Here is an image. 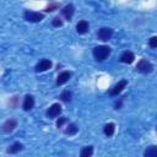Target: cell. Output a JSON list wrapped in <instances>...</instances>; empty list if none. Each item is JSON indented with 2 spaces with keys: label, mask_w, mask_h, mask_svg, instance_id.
Wrapping results in <instances>:
<instances>
[{
  "label": "cell",
  "mask_w": 157,
  "mask_h": 157,
  "mask_svg": "<svg viewBox=\"0 0 157 157\" xmlns=\"http://www.w3.org/2000/svg\"><path fill=\"white\" fill-rule=\"evenodd\" d=\"M60 113H61V107H60L59 103H54V104L50 105V108L47 110V115H48L49 118H55V117H58Z\"/></svg>",
  "instance_id": "cell-6"
},
{
  "label": "cell",
  "mask_w": 157,
  "mask_h": 157,
  "mask_svg": "<svg viewBox=\"0 0 157 157\" xmlns=\"http://www.w3.org/2000/svg\"><path fill=\"white\" fill-rule=\"evenodd\" d=\"M126 85H128V81H126V80H123V81L118 82V83L114 86V88L110 91V94H112V96H117V94H119V93L125 88Z\"/></svg>",
  "instance_id": "cell-8"
},
{
  "label": "cell",
  "mask_w": 157,
  "mask_h": 157,
  "mask_svg": "<svg viewBox=\"0 0 157 157\" xmlns=\"http://www.w3.org/2000/svg\"><path fill=\"white\" fill-rule=\"evenodd\" d=\"M61 25H63V21H61L59 17H55V18L53 20V26L59 27V26H61Z\"/></svg>",
  "instance_id": "cell-23"
},
{
  "label": "cell",
  "mask_w": 157,
  "mask_h": 157,
  "mask_svg": "<svg viewBox=\"0 0 157 157\" xmlns=\"http://www.w3.org/2000/svg\"><path fill=\"white\" fill-rule=\"evenodd\" d=\"M60 98H61V101H64V102H69V101L71 99V92L64 91V92L60 94Z\"/></svg>",
  "instance_id": "cell-19"
},
{
  "label": "cell",
  "mask_w": 157,
  "mask_h": 157,
  "mask_svg": "<svg viewBox=\"0 0 157 157\" xmlns=\"http://www.w3.org/2000/svg\"><path fill=\"white\" fill-rule=\"evenodd\" d=\"M76 31H77V33H80V34H85L86 32H88V22L85 21V20L80 21V22L76 25Z\"/></svg>",
  "instance_id": "cell-13"
},
{
  "label": "cell",
  "mask_w": 157,
  "mask_h": 157,
  "mask_svg": "<svg viewBox=\"0 0 157 157\" xmlns=\"http://www.w3.org/2000/svg\"><path fill=\"white\" fill-rule=\"evenodd\" d=\"M148 44L151 48H157V37H151L148 40Z\"/></svg>",
  "instance_id": "cell-20"
},
{
  "label": "cell",
  "mask_w": 157,
  "mask_h": 157,
  "mask_svg": "<svg viewBox=\"0 0 157 157\" xmlns=\"http://www.w3.org/2000/svg\"><path fill=\"white\" fill-rule=\"evenodd\" d=\"M136 70H137L139 72H142V74H148V72H151V71L153 70V66H152V64H151L150 61H147L146 59H141V60L137 63V65H136Z\"/></svg>",
  "instance_id": "cell-2"
},
{
  "label": "cell",
  "mask_w": 157,
  "mask_h": 157,
  "mask_svg": "<svg viewBox=\"0 0 157 157\" xmlns=\"http://www.w3.org/2000/svg\"><path fill=\"white\" fill-rule=\"evenodd\" d=\"M33 105H34V99H33V97L29 96V94H27V96L25 97L22 108H23L25 110H31V109L33 108Z\"/></svg>",
  "instance_id": "cell-12"
},
{
  "label": "cell",
  "mask_w": 157,
  "mask_h": 157,
  "mask_svg": "<svg viewBox=\"0 0 157 157\" xmlns=\"http://www.w3.org/2000/svg\"><path fill=\"white\" fill-rule=\"evenodd\" d=\"M145 157H157V146H150L144 152Z\"/></svg>",
  "instance_id": "cell-14"
},
{
  "label": "cell",
  "mask_w": 157,
  "mask_h": 157,
  "mask_svg": "<svg viewBox=\"0 0 157 157\" xmlns=\"http://www.w3.org/2000/svg\"><path fill=\"white\" fill-rule=\"evenodd\" d=\"M114 130H115V125H114L113 123L105 124V125H104V129H103V131H104V134H105L107 136H112V135L114 134Z\"/></svg>",
  "instance_id": "cell-15"
},
{
  "label": "cell",
  "mask_w": 157,
  "mask_h": 157,
  "mask_svg": "<svg viewBox=\"0 0 157 157\" xmlns=\"http://www.w3.org/2000/svg\"><path fill=\"white\" fill-rule=\"evenodd\" d=\"M81 157H91L93 155V147L92 146H87V147H83L80 152Z\"/></svg>",
  "instance_id": "cell-17"
},
{
  "label": "cell",
  "mask_w": 157,
  "mask_h": 157,
  "mask_svg": "<svg viewBox=\"0 0 157 157\" xmlns=\"http://www.w3.org/2000/svg\"><path fill=\"white\" fill-rule=\"evenodd\" d=\"M109 54H110V48L107 45H98L93 49V56L99 61H103L104 59H107Z\"/></svg>",
  "instance_id": "cell-1"
},
{
  "label": "cell",
  "mask_w": 157,
  "mask_h": 157,
  "mask_svg": "<svg viewBox=\"0 0 157 157\" xmlns=\"http://www.w3.org/2000/svg\"><path fill=\"white\" fill-rule=\"evenodd\" d=\"M16 126H17V121L15 119H9V120H6L2 124V131L6 132V134H9V132L13 131Z\"/></svg>",
  "instance_id": "cell-7"
},
{
  "label": "cell",
  "mask_w": 157,
  "mask_h": 157,
  "mask_svg": "<svg viewBox=\"0 0 157 157\" xmlns=\"http://www.w3.org/2000/svg\"><path fill=\"white\" fill-rule=\"evenodd\" d=\"M112 34H113V29L109 28V27H102V28L98 31V33H97L98 38H99L101 40H103V42L110 39Z\"/></svg>",
  "instance_id": "cell-4"
},
{
  "label": "cell",
  "mask_w": 157,
  "mask_h": 157,
  "mask_svg": "<svg viewBox=\"0 0 157 157\" xmlns=\"http://www.w3.org/2000/svg\"><path fill=\"white\" fill-rule=\"evenodd\" d=\"M74 12H75V9H74V6H72L71 4H69V5L64 6V9L61 10V13L64 15V17H65L67 21H69V20H71V17H72Z\"/></svg>",
  "instance_id": "cell-9"
},
{
  "label": "cell",
  "mask_w": 157,
  "mask_h": 157,
  "mask_svg": "<svg viewBox=\"0 0 157 157\" xmlns=\"http://www.w3.org/2000/svg\"><path fill=\"white\" fill-rule=\"evenodd\" d=\"M55 9H58V4H56V2H53V4H50L49 6H47L45 11H47V12H50V11H54Z\"/></svg>",
  "instance_id": "cell-21"
},
{
  "label": "cell",
  "mask_w": 157,
  "mask_h": 157,
  "mask_svg": "<svg viewBox=\"0 0 157 157\" xmlns=\"http://www.w3.org/2000/svg\"><path fill=\"white\" fill-rule=\"evenodd\" d=\"M25 18L28 22H39L43 20V15L39 12H34V11H26L25 12Z\"/></svg>",
  "instance_id": "cell-3"
},
{
  "label": "cell",
  "mask_w": 157,
  "mask_h": 157,
  "mask_svg": "<svg viewBox=\"0 0 157 157\" xmlns=\"http://www.w3.org/2000/svg\"><path fill=\"white\" fill-rule=\"evenodd\" d=\"M65 123H66V118H59V119L56 120V126H58V128H61Z\"/></svg>",
  "instance_id": "cell-22"
},
{
  "label": "cell",
  "mask_w": 157,
  "mask_h": 157,
  "mask_svg": "<svg viewBox=\"0 0 157 157\" xmlns=\"http://www.w3.org/2000/svg\"><path fill=\"white\" fill-rule=\"evenodd\" d=\"M134 59H135L134 53H132V52H129V50L124 52V53L121 54V56H120V60H121L123 63H125V64H131V63L134 61Z\"/></svg>",
  "instance_id": "cell-10"
},
{
  "label": "cell",
  "mask_w": 157,
  "mask_h": 157,
  "mask_svg": "<svg viewBox=\"0 0 157 157\" xmlns=\"http://www.w3.org/2000/svg\"><path fill=\"white\" fill-rule=\"evenodd\" d=\"M77 130H78V128L76 126V124L71 123V124H69L67 129H65V134L66 135H75L77 132Z\"/></svg>",
  "instance_id": "cell-18"
},
{
  "label": "cell",
  "mask_w": 157,
  "mask_h": 157,
  "mask_svg": "<svg viewBox=\"0 0 157 157\" xmlns=\"http://www.w3.org/2000/svg\"><path fill=\"white\" fill-rule=\"evenodd\" d=\"M70 77H71V74L69 72V71H63L59 76H58V78H56V85H64V83H66L69 80H70Z\"/></svg>",
  "instance_id": "cell-11"
},
{
  "label": "cell",
  "mask_w": 157,
  "mask_h": 157,
  "mask_svg": "<svg viewBox=\"0 0 157 157\" xmlns=\"http://www.w3.org/2000/svg\"><path fill=\"white\" fill-rule=\"evenodd\" d=\"M50 67H52V61L48 60V59H43L36 65V71L37 72H43V71H47Z\"/></svg>",
  "instance_id": "cell-5"
},
{
  "label": "cell",
  "mask_w": 157,
  "mask_h": 157,
  "mask_svg": "<svg viewBox=\"0 0 157 157\" xmlns=\"http://www.w3.org/2000/svg\"><path fill=\"white\" fill-rule=\"evenodd\" d=\"M22 144H20V142H15L13 145H11L10 146V148L7 150V152L9 153H17V152H20L21 150H22Z\"/></svg>",
  "instance_id": "cell-16"
}]
</instances>
